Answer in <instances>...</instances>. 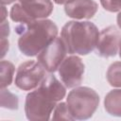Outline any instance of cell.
<instances>
[{"label": "cell", "instance_id": "6da1fadb", "mask_svg": "<svg viewBox=\"0 0 121 121\" xmlns=\"http://www.w3.org/2000/svg\"><path fill=\"white\" fill-rule=\"evenodd\" d=\"M65 95V87L52 75L46 76L34 91L27 94L25 103L26 118L46 121L50 118L57 102Z\"/></svg>", "mask_w": 121, "mask_h": 121}, {"label": "cell", "instance_id": "7a4b0ae2", "mask_svg": "<svg viewBox=\"0 0 121 121\" xmlns=\"http://www.w3.org/2000/svg\"><path fill=\"white\" fill-rule=\"evenodd\" d=\"M19 36L18 46L20 51L28 57L38 55L58 34L56 24L47 19L36 20L28 23H20L15 27Z\"/></svg>", "mask_w": 121, "mask_h": 121}, {"label": "cell", "instance_id": "3957f363", "mask_svg": "<svg viewBox=\"0 0 121 121\" xmlns=\"http://www.w3.org/2000/svg\"><path fill=\"white\" fill-rule=\"evenodd\" d=\"M98 36L97 27L91 22L70 21L63 26L60 33L68 53L78 55L92 52L96 46Z\"/></svg>", "mask_w": 121, "mask_h": 121}, {"label": "cell", "instance_id": "277c9868", "mask_svg": "<svg viewBox=\"0 0 121 121\" xmlns=\"http://www.w3.org/2000/svg\"><path fill=\"white\" fill-rule=\"evenodd\" d=\"M66 103L74 119L84 120L90 118L95 112L99 96L89 87H78L68 94Z\"/></svg>", "mask_w": 121, "mask_h": 121}, {"label": "cell", "instance_id": "5b68a950", "mask_svg": "<svg viewBox=\"0 0 121 121\" xmlns=\"http://www.w3.org/2000/svg\"><path fill=\"white\" fill-rule=\"evenodd\" d=\"M52 10L51 0H19L10 9V18L14 22L28 23L45 19Z\"/></svg>", "mask_w": 121, "mask_h": 121}, {"label": "cell", "instance_id": "8992f818", "mask_svg": "<svg viewBox=\"0 0 121 121\" xmlns=\"http://www.w3.org/2000/svg\"><path fill=\"white\" fill-rule=\"evenodd\" d=\"M44 68L35 60H27L20 64L15 77V85L24 91L37 88L45 78Z\"/></svg>", "mask_w": 121, "mask_h": 121}, {"label": "cell", "instance_id": "52a82bcc", "mask_svg": "<svg viewBox=\"0 0 121 121\" xmlns=\"http://www.w3.org/2000/svg\"><path fill=\"white\" fill-rule=\"evenodd\" d=\"M67 48L61 37H56L49 43L37 57V61L48 73L55 72L65 59Z\"/></svg>", "mask_w": 121, "mask_h": 121}, {"label": "cell", "instance_id": "ba28073f", "mask_svg": "<svg viewBox=\"0 0 121 121\" xmlns=\"http://www.w3.org/2000/svg\"><path fill=\"white\" fill-rule=\"evenodd\" d=\"M58 70L60 80L65 85V87L74 88L82 82L84 64L80 58L77 56H70L65 58Z\"/></svg>", "mask_w": 121, "mask_h": 121}, {"label": "cell", "instance_id": "9c48e42d", "mask_svg": "<svg viewBox=\"0 0 121 121\" xmlns=\"http://www.w3.org/2000/svg\"><path fill=\"white\" fill-rule=\"evenodd\" d=\"M120 32L113 26H108L99 32L96 43V54L102 58H109L115 56L120 43Z\"/></svg>", "mask_w": 121, "mask_h": 121}, {"label": "cell", "instance_id": "30bf717a", "mask_svg": "<svg viewBox=\"0 0 121 121\" xmlns=\"http://www.w3.org/2000/svg\"><path fill=\"white\" fill-rule=\"evenodd\" d=\"M98 6L94 0H68L64 10L67 16L75 19H90L97 11Z\"/></svg>", "mask_w": 121, "mask_h": 121}, {"label": "cell", "instance_id": "8fae6325", "mask_svg": "<svg viewBox=\"0 0 121 121\" xmlns=\"http://www.w3.org/2000/svg\"><path fill=\"white\" fill-rule=\"evenodd\" d=\"M104 107L111 115L121 116V89L112 90L106 95Z\"/></svg>", "mask_w": 121, "mask_h": 121}, {"label": "cell", "instance_id": "7c38bea8", "mask_svg": "<svg viewBox=\"0 0 121 121\" xmlns=\"http://www.w3.org/2000/svg\"><path fill=\"white\" fill-rule=\"evenodd\" d=\"M0 67H1L0 86H1V89H5L12 81L13 73H14V66L9 60H2L0 63Z\"/></svg>", "mask_w": 121, "mask_h": 121}, {"label": "cell", "instance_id": "4fadbf2b", "mask_svg": "<svg viewBox=\"0 0 121 121\" xmlns=\"http://www.w3.org/2000/svg\"><path fill=\"white\" fill-rule=\"evenodd\" d=\"M107 80L113 87H121V62L116 61L112 63L106 74Z\"/></svg>", "mask_w": 121, "mask_h": 121}, {"label": "cell", "instance_id": "5bb4252c", "mask_svg": "<svg viewBox=\"0 0 121 121\" xmlns=\"http://www.w3.org/2000/svg\"><path fill=\"white\" fill-rule=\"evenodd\" d=\"M18 105H19V100L17 95H13L8 90L1 89V106L3 108L16 110L18 109Z\"/></svg>", "mask_w": 121, "mask_h": 121}, {"label": "cell", "instance_id": "9a60e30c", "mask_svg": "<svg viewBox=\"0 0 121 121\" xmlns=\"http://www.w3.org/2000/svg\"><path fill=\"white\" fill-rule=\"evenodd\" d=\"M53 120H74V117L72 116L67 103H58L54 109L53 112Z\"/></svg>", "mask_w": 121, "mask_h": 121}, {"label": "cell", "instance_id": "2e32d148", "mask_svg": "<svg viewBox=\"0 0 121 121\" xmlns=\"http://www.w3.org/2000/svg\"><path fill=\"white\" fill-rule=\"evenodd\" d=\"M102 7L112 12L121 10V0H100Z\"/></svg>", "mask_w": 121, "mask_h": 121}, {"label": "cell", "instance_id": "e0dca14e", "mask_svg": "<svg viewBox=\"0 0 121 121\" xmlns=\"http://www.w3.org/2000/svg\"><path fill=\"white\" fill-rule=\"evenodd\" d=\"M1 38H7L9 34V23L5 20L3 22H1Z\"/></svg>", "mask_w": 121, "mask_h": 121}, {"label": "cell", "instance_id": "ac0fdd59", "mask_svg": "<svg viewBox=\"0 0 121 121\" xmlns=\"http://www.w3.org/2000/svg\"><path fill=\"white\" fill-rule=\"evenodd\" d=\"M1 58H3L9 50V41L7 38H1Z\"/></svg>", "mask_w": 121, "mask_h": 121}, {"label": "cell", "instance_id": "d6986e66", "mask_svg": "<svg viewBox=\"0 0 121 121\" xmlns=\"http://www.w3.org/2000/svg\"><path fill=\"white\" fill-rule=\"evenodd\" d=\"M7 15H8V12L6 10V8L4 7V5H2V7H1V22L6 20Z\"/></svg>", "mask_w": 121, "mask_h": 121}, {"label": "cell", "instance_id": "ffe728a7", "mask_svg": "<svg viewBox=\"0 0 121 121\" xmlns=\"http://www.w3.org/2000/svg\"><path fill=\"white\" fill-rule=\"evenodd\" d=\"M117 25H118V26H119V28L121 29V11L118 13V15H117Z\"/></svg>", "mask_w": 121, "mask_h": 121}, {"label": "cell", "instance_id": "44dd1931", "mask_svg": "<svg viewBox=\"0 0 121 121\" xmlns=\"http://www.w3.org/2000/svg\"><path fill=\"white\" fill-rule=\"evenodd\" d=\"M14 1H16V0H1V4L2 5H9Z\"/></svg>", "mask_w": 121, "mask_h": 121}, {"label": "cell", "instance_id": "7402d4cb", "mask_svg": "<svg viewBox=\"0 0 121 121\" xmlns=\"http://www.w3.org/2000/svg\"><path fill=\"white\" fill-rule=\"evenodd\" d=\"M55 3H57V4H65L68 0H53Z\"/></svg>", "mask_w": 121, "mask_h": 121}, {"label": "cell", "instance_id": "603a6c76", "mask_svg": "<svg viewBox=\"0 0 121 121\" xmlns=\"http://www.w3.org/2000/svg\"><path fill=\"white\" fill-rule=\"evenodd\" d=\"M119 56L121 58V40H120V43H119Z\"/></svg>", "mask_w": 121, "mask_h": 121}]
</instances>
